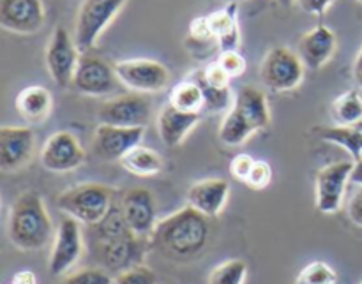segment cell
Masks as SVG:
<instances>
[{
  "label": "cell",
  "mask_w": 362,
  "mask_h": 284,
  "mask_svg": "<svg viewBox=\"0 0 362 284\" xmlns=\"http://www.w3.org/2000/svg\"><path fill=\"white\" fill-rule=\"evenodd\" d=\"M60 284H115V279L105 268H83L64 278Z\"/></svg>",
  "instance_id": "836d02e7"
},
{
  "label": "cell",
  "mask_w": 362,
  "mask_h": 284,
  "mask_svg": "<svg viewBox=\"0 0 362 284\" xmlns=\"http://www.w3.org/2000/svg\"><path fill=\"white\" fill-rule=\"evenodd\" d=\"M126 172H129L131 175L136 177H154L158 173H161L163 170V158L152 148L144 147V145H138V147L131 148L126 155L120 161Z\"/></svg>",
  "instance_id": "cb8c5ba5"
},
{
  "label": "cell",
  "mask_w": 362,
  "mask_h": 284,
  "mask_svg": "<svg viewBox=\"0 0 362 284\" xmlns=\"http://www.w3.org/2000/svg\"><path fill=\"white\" fill-rule=\"evenodd\" d=\"M200 117L198 113L180 112L168 102L159 110L158 120H156L159 140L166 147H179L186 140L187 134L193 131V127L200 122Z\"/></svg>",
  "instance_id": "44dd1931"
},
{
  "label": "cell",
  "mask_w": 362,
  "mask_h": 284,
  "mask_svg": "<svg viewBox=\"0 0 362 284\" xmlns=\"http://www.w3.org/2000/svg\"><path fill=\"white\" fill-rule=\"evenodd\" d=\"M191 78H193L194 81H197L198 85L202 87V92H204V97H205V113H212V115H216V113H223L226 112V110H232L233 102H235V95L232 94V88H216V87H211V85H207L204 81V78L200 76V73L198 71H194L193 74H191Z\"/></svg>",
  "instance_id": "4dcf8cb0"
},
{
  "label": "cell",
  "mask_w": 362,
  "mask_h": 284,
  "mask_svg": "<svg viewBox=\"0 0 362 284\" xmlns=\"http://www.w3.org/2000/svg\"><path fill=\"white\" fill-rule=\"evenodd\" d=\"M232 108L253 127L255 133H262L271 127V110H269L267 95L253 85H243L237 90Z\"/></svg>",
  "instance_id": "ffe728a7"
},
{
  "label": "cell",
  "mask_w": 362,
  "mask_h": 284,
  "mask_svg": "<svg viewBox=\"0 0 362 284\" xmlns=\"http://www.w3.org/2000/svg\"><path fill=\"white\" fill-rule=\"evenodd\" d=\"M127 0H83L74 25V41L81 53H88L105 28L115 20Z\"/></svg>",
  "instance_id": "5b68a950"
},
{
  "label": "cell",
  "mask_w": 362,
  "mask_h": 284,
  "mask_svg": "<svg viewBox=\"0 0 362 284\" xmlns=\"http://www.w3.org/2000/svg\"><path fill=\"white\" fill-rule=\"evenodd\" d=\"M16 110L28 124H42L53 110L52 92L41 85H30L16 95Z\"/></svg>",
  "instance_id": "603a6c76"
},
{
  "label": "cell",
  "mask_w": 362,
  "mask_h": 284,
  "mask_svg": "<svg viewBox=\"0 0 362 284\" xmlns=\"http://www.w3.org/2000/svg\"><path fill=\"white\" fill-rule=\"evenodd\" d=\"M148 246H151L148 239L129 235L119 240H112V242L94 244V249L103 268L108 271L110 274L119 276L120 272L127 271V268L141 265Z\"/></svg>",
  "instance_id": "7c38bea8"
},
{
  "label": "cell",
  "mask_w": 362,
  "mask_h": 284,
  "mask_svg": "<svg viewBox=\"0 0 362 284\" xmlns=\"http://www.w3.org/2000/svg\"><path fill=\"white\" fill-rule=\"evenodd\" d=\"M300 9L308 14H315V16H322L325 11L329 9V6L332 4V0H297Z\"/></svg>",
  "instance_id": "ab89813d"
},
{
  "label": "cell",
  "mask_w": 362,
  "mask_h": 284,
  "mask_svg": "<svg viewBox=\"0 0 362 284\" xmlns=\"http://www.w3.org/2000/svg\"><path fill=\"white\" fill-rule=\"evenodd\" d=\"M145 127H117L99 124L92 138V150L103 161H122L131 148L141 145Z\"/></svg>",
  "instance_id": "5bb4252c"
},
{
  "label": "cell",
  "mask_w": 362,
  "mask_h": 284,
  "mask_svg": "<svg viewBox=\"0 0 362 284\" xmlns=\"http://www.w3.org/2000/svg\"><path fill=\"white\" fill-rule=\"evenodd\" d=\"M80 57L81 52L78 49L74 35H71L64 27H57L49 37L48 45H46L45 52L46 69H48L49 78L57 87H71Z\"/></svg>",
  "instance_id": "52a82bcc"
},
{
  "label": "cell",
  "mask_w": 362,
  "mask_h": 284,
  "mask_svg": "<svg viewBox=\"0 0 362 284\" xmlns=\"http://www.w3.org/2000/svg\"><path fill=\"white\" fill-rule=\"evenodd\" d=\"M87 152L69 131H57L41 148L42 168L52 173H69L83 166Z\"/></svg>",
  "instance_id": "8fae6325"
},
{
  "label": "cell",
  "mask_w": 362,
  "mask_h": 284,
  "mask_svg": "<svg viewBox=\"0 0 362 284\" xmlns=\"http://www.w3.org/2000/svg\"><path fill=\"white\" fill-rule=\"evenodd\" d=\"M255 162H257V159H253V155L240 152V154H237L235 158L230 161V175H232L237 182L246 184Z\"/></svg>",
  "instance_id": "f35d334b"
},
{
  "label": "cell",
  "mask_w": 362,
  "mask_h": 284,
  "mask_svg": "<svg viewBox=\"0 0 362 284\" xmlns=\"http://www.w3.org/2000/svg\"><path fill=\"white\" fill-rule=\"evenodd\" d=\"M320 140L345 148L354 161L362 159V133L356 126H332L318 129Z\"/></svg>",
  "instance_id": "83f0119b"
},
{
  "label": "cell",
  "mask_w": 362,
  "mask_h": 284,
  "mask_svg": "<svg viewBox=\"0 0 362 284\" xmlns=\"http://www.w3.org/2000/svg\"><path fill=\"white\" fill-rule=\"evenodd\" d=\"M113 203H115V191L98 182L78 184L57 196L59 211L88 228L101 223Z\"/></svg>",
  "instance_id": "3957f363"
},
{
  "label": "cell",
  "mask_w": 362,
  "mask_h": 284,
  "mask_svg": "<svg viewBox=\"0 0 362 284\" xmlns=\"http://www.w3.org/2000/svg\"><path fill=\"white\" fill-rule=\"evenodd\" d=\"M218 134L219 140L228 147H240L253 136L255 129L232 108L223 119Z\"/></svg>",
  "instance_id": "f546056e"
},
{
  "label": "cell",
  "mask_w": 362,
  "mask_h": 284,
  "mask_svg": "<svg viewBox=\"0 0 362 284\" xmlns=\"http://www.w3.org/2000/svg\"><path fill=\"white\" fill-rule=\"evenodd\" d=\"M359 2H362V0H359Z\"/></svg>",
  "instance_id": "c3c4849f"
},
{
  "label": "cell",
  "mask_w": 362,
  "mask_h": 284,
  "mask_svg": "<svg viewBox=\"0 0 362 284\" xmlns=\"http://www.w3.org/2000/svg\"><path fill=\"white\" fill-rule=\"evenodd\" d=\"M354 162L341 161L324 166L315 179V205L322 214H334L339 211L346 186L352 177Z\"/></svg>",
  "instance_id": "30bf717a"
},
{
  "label": "cell",
  "mask_w": 362,
  "mask_h": 284,
  "mask_svg": "<svg viewBox=\"0 0 362 284\" xmlns=\"http://www.w3.org/2000/svg\"><path fill=\"white\" fill-rule=\"evenodd\" d=\"M152 117V105L145 94H120L103 102L98 110L99 124L117 127H145Z\"/></svg>",
  "instance_id": "ba28073f"
},
{
  "label": "cell",
  "mask_w": 362,
  "mask_h": 284,
  "mask_svg": "<svg viewBox=\"0 0 362 284\" xmlns=\"http://www.w3.org/2000/svg\"><path fill=\"white\" fill-rule=\"evenodd\" d=\"M117 78L124 87L138 94H158L170 83V71L165 64L152 59L120 60L115 66Z\"/></svg>",
  "instance_id": "8992f818"
},
{
  "label": "cell",
  "mask_w": 362,
  "mask_h": 284,
  "mask_svg": "<svg viewBox=\"0 0 362 284\" xmlns=\"http://www.w3.org/2000/svg\"><path fill=\"white\" fill-rule=\"evenodd\" d=\"M331 117L336 126H357L362 120V97L357 90H346L334 99Z\"/></svg>",
  "instance_id": "f1b7e54d"
},
{
  "label": "cell",
  "mask_w": 362,
  "mask_h": 284,
  "mask_svg": "<svg viewBox=\"0 0 362 284\" xmlns=\"http://www.w3.org/2000/svg\"><path fill=\"white\" fill-rule=\"evenodd\" d=\"M338 46V39L332 28L327 25H317L300 37L297 45V55L303 60L304 67L318 71L332 59Z\"/></svg>",
  "instance_id": "ac0fdd59"
},
{
  "label": "cell",
  "mask_w": 362,
  "mask_h": 284,
  "mask_svg": "<svg viewBox=\"0 0 362 284\" xmlns=\"http://www.w3.org/2000/svg\"><path fill=\"white\" fill-rule=\"evenodd\" d=\"M42 0H0V27L18 35L37 34L45 25Z\"/></svg>",
  "instance_id": "2e32d148"
},
{
  "label": "cell",
  "mask_w": 362,
  "mask_h": 284,
  "mask_svg": "<svg viewBox=\"0 0 362 284\" xmlns=\"http://www.w3.org/2000/svg\"><path fill=\"white\" fill-rule=\"evenodd\" d=\"M361 284H362V283H361Z\"/></svg>",
  "instance_id": "681fc988"
},
{
  "label": "cell",
  "mask_w": 362,
  "mask_h": 284,
  "mask_svg": "<svg viewBox=\"0 0 362 284\" xmlns=\"http://www.w3.org/2000/svg\"><path fill=\"white\" fill-rule=\"evenodd\" d=\"M211 219L189 205L173 212L156 225L151 235L154 247L166 260L187 264L197 260L207 249L211 240Z\"/></svg>",
  "instance_id": "6da1fadb"
},
{
  "label": "cell",
  "mask_w": 362,
  "mask_h": 284,
  "mask_svg": "<svg viewBox=\"0 0 362 284\" xmlns=\"http://www.w3.org/2000/svg\"><path fill=\"white\" fill-rule=\"evenodd\" d=\"M90 230L92 237H94V244L112 242V240H119L124 239V237L134 235L129 226H127L126 218H124L119 203H113V207L103 218V221L98 223L95 226H90Z\"/></svg>",
  "instance_id": "484cf974"
},
{
  "label": "cell",
  "mask_w": 362,
  "mask_h": 284,
  "mask_svg": "<svg viewBox=\"0 0 362 284\" xmlns=\"http://www.w3.org/2000/svg\"><path fill=\"white\" fill-rule=\"evenodd\" d=\"M115 284H158V274L141 264L115 276Z\"/></svg>",
  "instance_id": "d590c367"
},
{
  "label": "cell",
  "mask_w": 362,
  "mask_h": 284,
  "mask_svg": "<svg viewBox=\"0 0 362 284\" xmlns=\"http://www.w3.org/2000/svg\"><path fill=\"white\" fill-rule=\"evenodd\" d=\"M35 148V134L30 127H0V170L6 173L18 172L32 159Z\"/></svg>",
  "instance_id": "e0dca14e"
},
{
  "label": "cell",
  "mask_w": 362,
  "mask_h": 284,
  "mask_svg": "<svg viewBox=\"0 0 362 284\" xmlns=\"http://www.w3.org/2000/svg\"><path fill=\"white\" fill-rule=\"evenodd\" d=\"M168 102L175 106L177 110L186 113H198V115H202L205 110L204 92H202V87L193 78H187V80H182L177 85H173L172 90H170Z\"/></svg>",
  "instance_id": "d4e9b609"
},
{
  "label": "cell",
  "mask_w": 362,
  "mask_h": 284,
  "mask_svg": "<svg viewBox=\"0 0 362 284\" xmlns=\"http://www.w3.org/2000/svg\"><path fill=\"white\" fill-rule=\"evenodd\" d=\"M247 278V265L243 260H226L212 268L209 284H244Z\"/></svg>",
  "instance_id": "1f68e13d"
},
{
  "label": "cell",
  "mask_w": 362,
  "mask_h": 284,
  "mask_svg": "<svg viewBox=\"0 0 362 284\" xmlns=\"http://www.w3.org/2000/svg\"><path fill=\"white\" fill-rule=\"evenodd\" d=\"M352 73H354V80H356L357 87L362 88V48H361V52L357 53L356 60H354Z\"/></svg>",
  "instance_id": "7bdbcfd3"
},
{
  "label": "cell",
  "mask_w": 362,
  "mask_h": 284,
  "mask_svg": "<svg viewBox=\"0 0 362 284\" xmlns=\"http://www.w3.org/2000/svg\"><path fill=\"white\" fill-rule=\"evenodd\" d=\"M216 62H218L219 66L223 67V71H225V73L228 74L230 78H239V76H243L244 73H246L247 62H246V59H244V55L239 52V49L219 52Z\"/></svg>",
  "instance_id": "e575fe53"
},
{
  "label": "cell",
  "mask_w": 362,
  "mask_h": 284,
  "mask_svg": "<svg viewBox=\"0 0 362 284\" xmlns=\"http://www.w3.org/2000/svg\"><path fill=\"white\" fill-rule=\"evenodd\" d=\"M209 25L218 41L219 52L239 49L240 45V25H239V4L228 2L221 9L207 14Z\"/></svg>",
  "instance_id": "7402d4cb"
},
{
  "label": "cell",
  "mask_w": 362,
  "mask_h": 284,
  "mask_svg": "<svg viewBox=\"0 0 362 284\" xmlns=\"http://www.w3.org/2000/svg\"><path fill=\"white\" fill-rule=\"evenodd\" d=\"M338 274L331 265L324 261H313L300 271L296 284H336Z\"/></svg>",
  "instance_id": "d6a6232c"
},
{
  "label": "cell",
  "mask_w": 362,
  "mask_h": 284,
  "mask_svg": "<svg viewBox=\"0 0 362 284\" xmlns=\"http://www.w3.org/2000/svg\"><path fill=\"white\" fill-rule=\"evenodd\" d=\"M119 205L131 232L141 239H151L158 225L156 200L151 191L147 187H131L124 191Z\"/></svg>",
  "instance_id": "9a60e30c"
},
{
  "label": "cell",
  "mask_w": 362,
  "mask_h": 284,
  "mask_svg": "<svg viewBox=\"0 0 362 284\" xmlns=\"http://www.w3.org/2000/svg\"><path fill=\"white\" fill-rule=\"evenodd\" d=\"M271 182H272V166L269 165L267 161H262L260 159V161L255 162L253 170H251L250 177H247L244 186H247L253 191H264L271 186Z\"/></svg>",
  "instance_id": "8d00e7d4"
},
{
  "label": "cell",
  "mask_w": 362,
  "mask_h": 284,
  "mask_svg": "<svg viewBox=\"0 0 362 284\" xmlns=\"http://www.w3.org/2000/svg\"><path fill=\"white\" fill-rule=\"evenodd\" d=\"M350 182L362 187V159L354 162V170H352V177H350Z\"/></svg>",
  "instance_id": "ee69618b"
},
{
  "label": "cell",
  "mask_w": 362,
  "mask_h": 284,
  "mask_svg": "<svg viewBox=\"0 0 362 284\" xmlns=\"http://www.w3.org/2000/svg\"><path fill=\"white\" fill-rule=\"evenodd\" d=\"M304 64L288 46H274L265 53L260 66V80L265 88L276 94L292 92L303 83Z\"/></svg>",
  "instance_id": "277c9868"
},
{
  "label": "cell",
  "mask_w": 362,
  "mask_h": 284,
  "mask_svg": "<svg viewBox=\"0 0 362 284\" xmlns=\"http://www.w3.org/2000/svg\"><path fill=\"white\" fill-rule=\"evenodd\" d=\"M349 218L354 225L361 226L362 228V187H359V191H356V194L350 198Z\"/></svg>",
  "instance_id": "60d3db41"
},
{
  "label": "cell",
  "mask_w": 362,
  "mask_h": 284,
  "mask_svg": "<svg viewBox=\"0 0 362 284\" xmlns=\"http://www.w3.org/2000/svg\"><path fill=\"white\" fill-rule=\"evenodd\" d=\"M279 4H281V6H285V7H290V6H293V4L297 2V0H278Z\"/></svg>",
  "instance_id": "f6af8a7d"
},
{
  "label": "cell",
  "mask_w": 362,
  "mask_h": 284,
  "mask_svg": "<svg viewBox=\"0 0 362 284\" xmlns=\"http://www.w3.org/2000/svg\"><path fill=\"white\" fill-rule=\"evenodd\" d=\"M230 184L225 179H204L194 182L187 189L186 201L191 208L204 214L205 218L214 219L225 208L228 201Z\"/></svg>",
  "instance_id": "d6986e66"
},
{
  "label": "cell",
  "mask_w": 362,
  "mask_h": 284,
  "mask_svg": "<svg viewBox=\"0 0 362 284\" xmlns=\"http://www.w3.org/2000/svg\"><path fill=\"white\" fill-rule=\"evenodd\" d=\"M356 127H357V129H359V131H361V133H362V120H361V122H359V124H357V126H356Z\"/></svg>",
  "instance_id": "bcb514c9"
},
{
  "label": "cell",
  "mask_w": 362,
  "mask_h": 284,
  "mask_svg": "<svg viewBox=\"0 0 362 284\" xmlns=\"http://www.w3.org/2000/svg\"><path fill=\"white\" fill-rule=\"evenodd\" d=\"M83 253V233L81 225L73 218H64L53 237L48 271L52 276H64Z\"/></svg>",
  "instance_id": "4fadbf2b"
},
{
  "label": "cell",
  "mask_w": 362,
  "mask_h": 284,
  "mask_svg": "<svg viewBox=\"0 0 362 284\" xmlns=\"http://www.w3.org/2000/svg\"><path fill=\"white\" fill-rule=\"evenodd\" d=\"M226 2H237V4H239V2H243V0H226Z\"/></svg>",
  "instance_id": "7dc6e473"
},
{
  "label": "cell",
  "mask_w": 362,
  "mask_h": 284,
  "mask_svg": "<svg viewBox=\"0 0 362 284\" xmlns=\"http://www.w3.org/2000/svg\"><path fill=\"white\" fill-rule=\"evenodd\" d=\"M11 284H37V278L32 271H20L13 276Z\"/></svg>",
  "instance_id": "b9f144b4"
},
{
  "label": "cell",
  "mask_w": 362,
  "mask_h": 284,
  "mask_svg": "<svg viewBox=\"0 0 362 284\" xmlns=\"http://www.w3.org/2000/svg\"><path fill=\"white\" fill-rule=\"evenodd\" d=\"M119 83L115 67L110 66L101 57L81 53L73 81H71V88L78 94L99 97V95L112 94Z\"/></svg>",
  "instance_id": "9c48e42d"
},
{
  "label": "cell",
  "mask_w": 362,
  "mask_h": 284,
  "mask_svg": "<svg viewBox=\"0 0 362 284\" xmlns=\"http://www.w3.org/2000/svg\"><path fill=\"white\" fill-rule=\"evenodd\" d=\"M7 235L16 249L41 251L53 237V223L45 200L35 191H25L14 200L7 221Z\"/></svg>",
  "instance_id": "7a4b0ae2"
},
{
  "label": "cell",
  "mask_w": 362,
  "mask_h": 284,
  "mask_svg": "<svg viewBox=\"0 0 362 284\" xmlns=\"http://www.w3.org/2000/svg\"><path fill=\"white\" fill-rule=\"evenodd\" d=\"M186 48L189 49L191 55L198 57V59H205V57L212 55L216 49H219L207 16H198L191 21L189 35L186 39Z\"/></svg>",
  "instance_id": "4316f807"
},
{
  "label": "cell",
  "mask_w": 362,
  "mask_h": 284,
  "mask_svg": "<svg viewBox=\"0 0 362 284\" xmlns=\"http://www.w3.org/2000/svg\"><path fill=\"white\" fill-rule=\"evenodd\" d=\"M200 73V76L204 78V81L207 85H211V87H216V88H228L230 87V80L232 78L228 76V74L223 71V67L219 66L218 62H211L207 64V66L204 67V69L198 71Z\"/></svg>",
  "instance_id": "74e56055"
}]
</instances>
